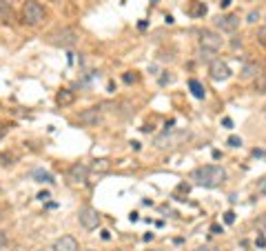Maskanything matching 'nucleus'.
Segmentation results:
<instances>
[{"instance_id":"3","label":"nucleus","mask_w":266,"mask_h":251,"mask_svg":"<svg viewBox=\"0 0 266 251\" xmlns=\"http://www.w3.org/2000/svg\"><path fill=\"white\" fill-rule=\"evenodd\" d=\"M47 42L54 47H63V49H69L78 42V34L69 27H60V29H54L49 36H47Z\"/></svg>"},{"instance_id":"15","label":"nucleus","mask_w":266,"mask_h":251,"mask_svg":"<svg viewBox=\"0 0 266 251\" xmlns=\"http://www.w3.org/2000/svg\"><path fill=\"white\" fill-rule=\"evenodd\" d=\"M33 178H36V182H47V184H51V182H54V176H51L49 171H42V169H38V171H33Z\"/></svg>"},{"instance_id":"29","label":"nucleus","mask_w":266,"mask_h":251,"mask_svg":"<svg viewBox=\"0 0 266 251\" xmlns=\"http://www.w3.org/2000/svg\"><path fill=\"white\" fill-rule=\"evenodd\" d=\"M229 4H231V0H222V2H220V7H229Z\"/></svg>"},{"instance_id":"8","label":"nucleus","mask_w":266,"mask_h":251,"mask_svg":"<svg viewBox=\"0 0 266 251\" xmlns=\"http://www.w3.org/2000/svg\"><path fill=\"white\" fill-rule=\"evenodd\" d=\"M102 122V111L98 107H89L84 111H80V125L84 127H98Z\"/></svg>"},{"instance_id":"5","label":"nucleus","mask_w":266,"mask_h":251,"mask_svg":"<svg viewBox=\"0 0 266 251\" xmlns=\"http://www.w3.org/2000/svg\"><path fill=\"white\" fill-rule=\"evenodd\" d=\"M78 220H80V225L84 227V229H98V225H100V214H98V209H93V207H82V209L78 211Z\"/></svg>"},{"instance_id":"31","label":"nucleus","mask_w":266,"mask_h":251,"mask_svg":"<svg viewBox=\"0 0 266 251\" xmlns=\"http://www.w3.org/2000/svg\"><path fill=\"white\" fill-rule=\"evenodd\" d=\"M89 251H91V249H89Z\"/></svg>"},{"instance_id":"14","label":"nucleus","mask_w":266,"mask_h":251,"mask_svg":"<svg viewBox=\"0 0 266 251\" xmlns=\"http://www.w3.org/2000/svg\"><path fill=\"white\" fill-rule=\"evenodd\" d=\"M91 169L96 173H104V171H109V169H111V163H109V160H93Z\"/></svg>"},{"instance_id":"24","label":"nucleus","mask_w":266,"mask_h":251,"mask_svg":"<svg viewBox=\"0 0 266 251\" xmlns=\"http://www.w3.org/2000/svg\"><path fill=\"white\" fill-rule=\"evenodd\" d=\"M4 245H7V234L0 229V247H4Z\"/></svg>"},{"instance_id":"4","label":"nucleus","mask_w":266,"mask_h":251,"mask_svg":"<svg viewBox=\"0 0 266 251\" xmlns=\"http://www.w3.org/2000/svg\"><path fill=\"white\" fill-rule=\"evenodd\" d=\"M222 45H224V40H222V36L215 34V31L204 29L202 34H200V47H202V49L213 51V54H215V51L222 49Z\"/></svg>"},{"instance_id":"12","label":"nucleus","mask_w":266,"mask_h":251,"mask_svg":"<svg viewBox=\"0 0 266 251\" xmlns=\"http://www.w3.org/2000/svg\"><path fill=\"white\" fill-rule=\"evenodd\" d=\"M73 100H75V96L69 89H63V91H58V96H56V102H58L60 107H69Z\"/></svg>"},{"instance_id":"10","label":"nucleus","mask_w":266,"mask_h":251,"mask_svg":"<svg viewBox=\"0 0 266 251\" xmlns=\"http://www.w3.org/2000/svg\"><path fill=\"white\" fill-rule=\"evenodd\" d=\"M51 249L54 251H80L78 240H75L73 236H63V238H58Z\"/></svg>"},{"instance_id":"17","label":"nucleus","mask_w":266,"mask_h":251,"mask_svg":"<svg viewBox=\"0 0 266 251\" xmlns=\"http://www.w3.org/2000/svg\"><path fill=\"white\" fill-rule=\"evenodd\" d=\"M258 42H260V45H262L264 49H266V25H264L262 29L258 31Z\"/></svg>"},{"instance_id":"30","label":"nucleus","mask_w":266,"mask_h":251,"mask_svg":"<svg viewBox=\"0 0 266 251\" xmlns=\"http://www.w3.org/2000/svg\"><path fill=\"white\" fill-rule=\"evenodd\" d=\"M38 251H54V249H38Z\"/></svg>"},{"instance_id":"20","label":"nucleus","mask_w":266,"mask_h":251,"mask_svg":"<svg viewBox=\"0 0 266 251\" xmlns=\"http://www.w3.org/2000/svg\"><path fill=\"white\" fill-rule=\"evenodd\" d=\"M229 145H231V147H240V145H242V138H237V136H231V138H229Z\"/></svg>"},{"instance_id":"6","label":"nucleus","mask_w":266,"mask_h":251,"mask_svg":"<svg viewBox=\"0 0 266 251\" xmlns=\"http://www.w3.org/2000/svg\"><path fill=\"white\" fill-rule=\"evenodd\" d=\"M208 76H211V80H215V83H222V80L231 78V69H229V65L222 63V60H213V63L208 65Z\"/></svg>"},{"instance_id":"19","label":"nucleus","mask_w":266,"mask_h":251,"mask_svg":"<svg viewBox=\"0 0 266 251\" xmlns=\"http://www.w3.org/2000/svg\"><path fill=\"white\" fill-rule=\"evenodd\" d=\"M193 251H220V249L213 247V245H202V247H196Z\"/></svg>"},{"instance_id":"27","label":"nucleus","mask_w":266,"mask_h":251,"mask_svg":"<svg viewBox=\"0 0 266 251\" xmlns=\"http://www.w3.org/2000/svg\"><path fill=\"white\" fill-rule=\"evenodd\" d=\"M211 234H222V227L220 225H211Z\"/></svg>"},{"instance_id":"22","label":"nucleus","mask_w":266,"mask_h":251,"mask_svg":"<svg viewBox=\"0 0 266 251\" xmlns=\"http://www.w3.org/2000/svg\"><path fill=\"white\" fill-rule=\"evenodd\" d=\"M258 18H260L258 11H251V13H249V20H246V22H258Z\"/></svg>"},{"instance_id":"11","label":"nucleus","mask_w":266,"mask_h":251,"mask_svg":"<svg viewBox=\"0 0 266 251\" xmlns=\"http://www.w3.org/2000/svg\"><path fill=\"white\" fill-rule=\"evenodd\" d=\"M258 74H260L258 65L249 63V65H244V67H242V72H240V80H253V78H258Z\"/></svg>"},{"instance_id":"1","label":"nucleus","mask_w":266,"mask_h":251,"mask_svg":"<svg viewBox=\"0 0 266 251\" xmlns=\"http://www.w3.org/2000/svg\"><path fill=\"white\" fill-rule=\"evenodd\" d=\"M191 180L200 187H220V184H224L226 180V171L220 167V165H206V167H198L196 171L191 173Z\"/></svg>"},{"instance_id":"13","label":"nucleus","mask_w":266,"mask_h":251,"mask_svg":"<svg viewBox=\"0 0 266 251\" xmlns=\"http://www.w3.org/2000/svg\"><path fill=\"white\" fill-rule=\"evenodd\" d=\"M189 87H191V93H193V96L200 98V100H202V98L206 96V91H204V87L198 83V80H189Z\"/></svg>"},{"instance_id":"25","label":"nucleus","mask_w":266,"mask_h":251,"mask_svg":"<svg viewBox=\"0 0 266 251\" xmlns=\"http://www.w3.org/2000/svg\"><path fill=\"white\" fill-rule=\"evenodd\" d=\"M222 125H224L226 129H233V120H231V118H224V120H222Z\"/></svg>"},{"instance_id":"26","label":"nucleus","mask_w":266,"mask_h":251,"mask_svg":"<svg viewBox=\"0 0 266 251\" xmlns=\"http://www.w3.org/2000/svg\"><path fill=\"white\" fill-rule=\"evenodd\" d=\"M47 198H51L49 191H40V193H38V200H47Z\"/></svg>"},{"instance_id":"18","label":"nucleus","mask_w":266,"mask_h":251,"mask_svg":"<svg viewBox=\"0 0 266 251\" xmlns=\"http://www.w3.org/2000/svg\"><path fill=\"white\" fill-rule=\"evenodd\" d=\"M224 222H226V225H233V222H235V214H233V211H226V214H224Z\"/></svg>"},{"instance_id":"2","label":"nucleus","mask_w":266,"mask_h":251,"mask_svg":"<svg viewBox=\"0 0 266 251\" xmlns=\"http://www.w3.org/2000/svg\"><path fill=\"white\" fill-rule=\"evenodd\" d=\"M45 18H47V11L40 2H36V0H27V2L22 4V22H25V25L38 27Z\"/></svg>"},{"instance_id":"23","label":"nucleus","mask_w":266,"mask_h":251,"mask_svg":"<svg viewBox=\"0 0 266 251\" xmlns=\"http://www.w3.org/2000/svg\"><path fill=\"white\" fill-rule=\"evenodd\" d=\"M122 80H125L127 84H131L133 80H135V76H131V72H129V74H125V76H122Z\"/></svg>"},{"instance_id":"7","label":"nucleus","mask_w":266,"mask_h":251,"mask_svg":"<svg viewBox=\"0 0 266 251\" xmlns=\"http://www.w3.org/2000/svg\"><path fill=\"white\" fill-rule=\"evenodd\" d=\"M217 29H222L224 34H233V31H237V27H240V16L237 13H226V16H220L215 20Z\"/></svg>"},{"instance_id":"28","label":"nucleus","mask_w":266,"mask_h":251,"mask_svg":"<svg viewBox=\"0 0 266 251\" xmlns=\"http://www.w3.org/2000/svg\"><path fill=\"white\" fill-rule=\"evenodd\" d=\"M258 247H266V238H264V236H260V238H258Z\"/></svg>"},{"instance_id":"9","label":"nucleus","mask_w":266,"mask_h":251,"mask_svg":"<svg viewBox=\"0 0 266 251\" xmlns=\"http://www.w3.org/2000/svg\"><path fill=\"white\" fill-rule=\"evenodd\" d=\"M89 171H91V167H87V165H82V163L73 165V167L69 169V178H71V182H73V184H87Z\"/></svg>"},{"instance_id":"21","label":"nucleus","mask_w":266,"mask_h":251,"mask_svg":"<svg viewBox=\"0 0 266 251\" xmlns=\"http://www.w3.org/2000/svg\"><path fill=\"white\" fill-rule=\"evenodd\" d=\"M258 191H260V193H266V176L258 182Z\"/></svg>"},{"instance_id":"16","label":"nucleus","mask_w":266,"mask_h":251,"mask_svg":"<svg viewBox=\"0 0 266 251\" xmlns=\"http://www.w3.org/2000/svg\"><path fill=\"white\" fill-rule=\"evenodd\" d=\"M255 91H258V93H266V74L255 78Z\"/></svg>"}]
</instances>
